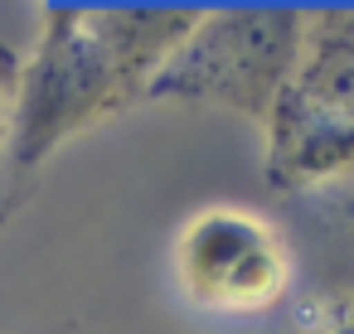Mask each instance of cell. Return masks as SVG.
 <instances>
[{
	"instance_id": "cell-1",
	"label": "cell",
	"mask_w": 354,
	"mask_h": 334,
	"mask_svg": "<svg viewBox=\"0 0 354 334\" xmlns=\"http://www.w3.org/2000/svg\"><path fill=\"white\" fill-rule=\"evenodd\" d=\"M199 10L136 6H68L49 10L30 59L15 73V141L6 170V208L30 179L88 126L146 102L151 78L185 39Z\"/></svg>"
},
{
	"instance_id": "cell-2",
	"label": "cell",
	"mask_w": 354,
	"mask_h": 334,
	"mask_svg": "<svg viewBox=\"0 0 354 334\" xmlns=\"http://www.w3.org/2000/svg\"><path fill=\"white\" fill-rule=\"evenodd\" d=\"M306 39V10L296 6H218L199 10L185 39L170 49L146 88V102L218 107L252 126H267L286 92Z\"/></svg>"
},
{
	"instance_id": "cell-3",
	"label": "cell",
	"mask_w": 354,
	"mask_h": 334,
	"mask_svg": "<svg viewBox=\"0 0 354 334\" xmlns=\"http://www.w3.org/2000/svg\"><path fill=\"white\" fill-rule=\"evenodd\" d=\"M262 136V175L281 194L354 179V10H306L296 73Z\"/></svg>"
},
{
	"instance_id": "cell-4",
	"label": "cell",
	"mask_w": 354,
	"mask_h": 334,
	"mask_svg": "<svg viewBox=\"0 0 354 334\" xmlns=\"http://www.w3.org/2000/svg\"><path fill=\"white\" fill-rule=\"evenodd\" d=\"M170 276L185 305L248 320L286 300L296 257L267 213L248 204H204L170 237Z\"/></svg>"
},
{
	"instance_id": "cell-5",
	"label": "cell",
	"mask_w": 354,
	"mask_h": 334,
	"mask_svg": "<svg viewBox=\"0 0 354 334\" xmlns=\"http://www.w3.org/2000/svg\"><path fill=\"white\" fill-rule=\"evenodd\" d=\"M296 334H354V286L310 295L296 310Z\"/></svg>"
},
{
	"instance_id": "cell-6",
	"label": "cell",
	"mask_w": 354,
	"mask_h": 334,
	"mask_svg": "<svg viewBox=\"0 0 354 334\" xmlns=\"http://www.w3.org/2000/svg\"><path fill=\"white\" fill-rule=\"evenodd\" d=\"M10 141H15V78L0 73V184L10 170Z\"/></svg>"
},
{
	"instance_id": "cell-7",
	"label": "cell",
	"mask_w": 354,
	"mask_h": 334,
	"mask_svg": "<svg viewBox=\"0 0 354 334\" xmlns=\"http://www.w3.org/2000/svg\"><path fill=\"white\" fill-rule=\"evenodd\" d=\"M335 208H339V218H344V228L354 233V179H344V184L335 189Z\"/></svg>"
}]
</instances>
